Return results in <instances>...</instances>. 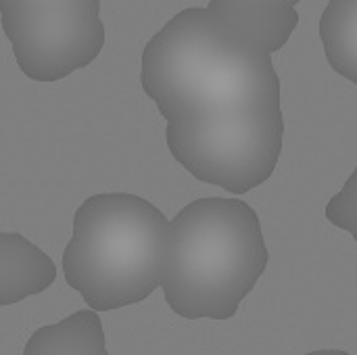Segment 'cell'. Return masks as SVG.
<instances>
[{
  "instance_id": "30bf717a",
  "label": "cell",
  "mask_w": 357,
  "mask_h": 355,
  "mask_svg": "<svg viewBox=\"0 0 357 355\" xmlns=\"http://www.w3.org/2000/svg\"><path fill=\"white\" fill-rule=\"evenodd\" d=\"M326 220L357 241V165L343 188L326 203Z\"/></svg>"
},
{
  "instance_id": "3957f363",
  "label": "cell",
  "mask_w": 357,
  "mask_h": 355,
  "mask_svg": "<svg viewBox=\"0 0 357 355\" xmlns=\"http://www.w3.org/2000/svg\"><path fill=\"white\" fill-rule=\"evenodd\" d=\"M172 220L132 192L88 197L73 216L63 251L65 282L94 312H113L149 299L165 280Z\"/></svg>"
},
{
  "instance_id": "8fae6325",
  "label": "cell",
  "mask_w": 357,
  "mask_h": 355,
  "mask_svg": "<svg viewBox=\"0 0 357 355\" xmlns=\"http://www.w3.org/2000/svg\"><path fill=\"white\" fill-rule=\"evenodd\" d=\"M100 0H0V13L21 15V13H38V10H54L79 4H92Z\"/></svg>"
},
{
  "instance_id": "4fadbf2b",
  "label": "cell",
  "mask_w": 357,
  "mask_h": 355,
  "mask_svg": "<svg viewBox=\"0 0 357 355\" xmlns=\"http://www.w3.org/2000/svg\"><path fill=\"white\" fill-rule=\"evenodd\" d=\"M303 355H351L349 352H343V349H318V352H310V354Z\"/></svg>"
},
{
  "instance_id": "7a4b0ae2",
  "label": "cell",
  "mask_w": 357,
  "mask_h": 355,
  "mask_svg": "<svg viewBox=\"0 0 357 355\" xmlns=\"http://www.w3.org/2000/svg\"><path fill=\"white\" fill-rule=\"evenodd\" d=\"M268 262L261 220L247 201L197 199L172 220V255L161 285L165 303L184 320H230Z\"/></svg>"
},
{
  "instance_id": "ba28073f",
  "label": "cell",
  "mask_w": 357,
  "mask_h": 355,
  "mask_svg": "<svg viewBox=\"0 0 357 355\" xmlns=\"http://www.w3.org/2000/svg\"><path fill=\"white\" fill-rule=\"evenodd\" d=\"M23 355H109L98 312L82 310L33 331Z\"/></svg>"
},
{
  "instance_id": "7c38bea8",
  "label": "cell",
  "mask_w": 357,
  "mask_h": 355,
  "mask_svg": "<svg viewBox=\"0 0 357 355\" xmlns=\"http://www.w3.org/2000/svg\"><path fill=\"white\" fill-rule=\"evenodd\" d=\"M220 2H236V4H253V6H272V8H289V6H297L301 0H220Z\"/></svg>"
},
{
  "instance_id": "52a82bcc",
  "label": "cell",
  "mask_w": 357,
  "mask_h": 355,
  "mask_svg": "<svg viewBox=\"0 0 357 355\" xmlns=\"http://www.w3.org/2000/svg\"><path fill=\"white\" fill-rule=\"evenodd\" d=\"M207 8L224 21L230 29L257 44L266 52H278L293 36L299 25V13L295 6L272 8V6H253L236 2L209 0Z\"/></svg>"
},
{
  "instance_id": "277c9868",
  "label": "cell",
  "mask_w": 357,
  "mask_h": 355,
  "mask_svg": "<svg viewBox=\"0 0 357 355\" xmlns=\"http://www.w3.org/2000/svg\"><path fill=\"white\" fill-rule=\"evenodd\" d=\"M172 157L199 182L245 195L266 184L282 155V107H259L167 121Z\"/></svg>"
},
{
  "instance_id": "6da1fadb",
  "label": "cell",
  "mask_w": 357,
  "mask_h": 355,
  "mask_svg": "<svg viewBox=\"0 0 357 355\" xmlns=\"http://www.w3.org/2000/svg\"><path fill=\"white\" fill-rule=\"evenodd\" d=\"M140 86L165 121L282 107L272 54L207 6L176 13L144 46Z\"/></svg>"
},
{
  "instance_id": "5b68a950",
  "label": "cell",
  "mask_w": 357,
  "mask_h": 355,
  "mask_svg": "<svg viewBox=\"0 0 357 355\" xmlns=\"http://www.w3.org/2000/svg\"><path fill=\"white\" fill-rule=\"evenodd\" d=\"M2 31L21 73L33 82H59L88 67L105 48L100 2L38 10L0 13Z\"/></svg>"
},
{
  "instance_id": "9c48e42d",
  "label": "cell",
  "mask_w": 357,
  "mask_h": 355,
  "mask_svg": "<svg viewBox=\"0 0 357 355\" xmlns=\"http://www.w3.org/2000/svg\"><path fill=\"white\" fill-rule=\"evenodd\" d=\"M318 31L328 65L357 86V0H328Z\"/></svg>"
},
{
  "instance_id": "8992f818",
  "label": "cell",
  "mask_w": 357,
  "mask_h": 355,
  "mask_svg": "<svg viewBox=\"0 0 357 355\" xmlns=\"http://www.w3.org/2000/svg\"><path fill=\"white\" fill-rule=\"evenodd\" d=\"M56 280L52 259L19 232H0V305L44 293Z\"/></svg>"
}]
</instances>
